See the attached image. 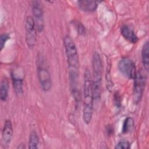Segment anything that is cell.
<instances>
[{
    "label": "cell",
    "instance_id": "1",
    "mask_svg": "<svg viewBox=\"0 0 149 149\" xmlns=\"http://www.w3.org/2000/svg\"><path fill=\"white\" fill-rule=\"evenodd\" d=\"M94 97L93 92V83L91 73L88 69H86L84 74L83 85V120L88 125L92 119L93 113Z\"/></svg>",
    "mask_w": 149,
    "mask_h": 149
},
{
    "label": "cell",
    "instance_id": "2",
    "mask_svg": "<svg viewBox=\"0 0 149 149\" xmlns=\"http://www.w3.org/2000/svg\"><path fill=\"white\" fill-rule=\"evenodd\" d=\"M93 68V92L94 101H99L101 98L102 76L103 72V66L100 55L97 52H94L92 58Z\"/></svg>",
    "mask_w": 149,
    "mask_h": 149
},
{
    "label": "cell",
    "instance_id": "3",
    "mask_svg": "<svg viewBox=\"0 0 149 149\" xmlns=\"http://www.w3.org/2000/svg\"><path fill=\"white\" fill-rule=\"evenodd\" d=\"M65 54L68 65L69 73H78L79 58L76 45L72 38L66 35L63 39Z\"/></svg>",
    "mask_w": 149,
    "mask_h": 149
},
{
    "label": "cell",
    "instance_id": "4",
    "mask_svg": "<svg viewBox=\"0 0 149 149\" xmlns=\"http://www.w3.org/2000/svg\"><path fill=\"white\" fill-rule=\"evenodd\" d=\"M37 76L40 84L44 91H49L52 87V79L50 73L41 57L38 59Z\"/></svg>",
    "mask_w": 149,
    "mask_h": 149
},
{
    "label": "cell",
    "instance_id": "5",
    "mask_svg": "<svg viewBox=\"0 0 149 149\" xmlns=\"http://www.w3.org/2000/svg\"><path fill=\"white\" fill-rule=\"evenodd\" d=\"M134 80L133 90V101L136 104L141 101L146 85L147 76L141 69L136 72Z\"/></svg>",
    "mask_w": 149,
    "mask_h": 149
},
{
    "label": "cell",
    "instance_id": "6",
    "mask_svg": "<svg viewBox=\"0 0 149 149\" xmlns=\"http://www.w3.org/2000/svg\"><path fill=\"white\" fill-rule=\"evenodd\" d=\"M118 69L119 72L129 79H134L136 74V67L134 62L129 58H122L118 62Z\"/></svg>",
    "mask_w": 149,
    "mask_h": 149
},
{
    "label": "cell",
    "instance_id": "7",
    "mask_svg": "<svg viewBox=\"0 0 149 149\" xmlns=\"http://www.w3.org/2000/svg\"><path fill=\"white\" fill-rule=\"evenodd\" d=\"M26 41L30 49H33L36 44L37 29L33 17L31 16H27L25 22Z\"/></svg>",
    "mask_w": 149,
    "mask_h": 149
},
{
    "label": "cell",
    "instance_id": "8",
    "mask_svg": "<svg viewBox=\"0 0 149 149\" xmlns=\"http://www.w3.org/2000/svg\"><path fill=\"white\" fill-rule=\"evenodd\" d=\"M31 11L38 32H41L44 27V12L41 2L38 1L31 2Z\"/></svg>",
    "mask_w": 149,
    "mask_h": 149
},
{
    "label": "cell",
    "instance_id": "9",
    "mask_svg": "<svg viewBox=\"0 0 149 149\" xmlns=\"http://www.w3.org/2000/svg\"><path fill=\"white\" fill-rule=\"evenodd\" d=\"M13 134L12 123L10 120L6 119L5 121L2 131L1 145L3 148H8L12 141Z\"/></svg>",
    "mask_w": 149,
    "mask_h": 149
},
{
    "label": "cell",
    "instance_id": "10",
    "mask_svg": "<svg viewBox=\"0 0 149 149\" xmlns=\"http://www.w3.org/2000/svg\"><path fill=\"white\" fill-rule=\"evenodd\" d=\"M120 31L122 37L128 42L135 44L139 41V38L134 31L129 26L126 24L123 25L120 27Z\"/></svg>",
    "mask_w": 149,
    "mask_h": 149
},
{
    "label": "cell",
    "instance_id": "11",
    "mask_svg": "<svg viewBox=\"0 0 149 149\" xmlns=\"http://www.w3.org/2000/svg\"><path fill=\"white\" fill-rule=\"evenodd\" d=\"M99 2L95 1L81 0L77 1V6L79 8L86 12H93L96 10Z\"/></svg>",
    "mask_w": 149,
    "mask_h": 149
},
{
    "label": "cell",
    "instance_id": "12",
    "mask_svg": "<svg viewBox=\"0 0 149 149\" xmlns=\"http://www.w3.org/2000/svg\"><path fill=\"white\" fill-rule=\"evenodd\" d=\"M11 77L13 90L17 95H21L23 92V79L18 76L14 72L11 73Z\"/></svg>",
    "mask_w": 149,
    "mask_h": 149
},
{
    "label": "cell",
    "instance_id": "13",
    "mask_svg": "<svg viewBox=\"0 0 149 149\" xmlns=\"http://www.w3.org/2000/svg\"><path fill=\"white\" fill-rule=\"evenodd\" d=\"M149 44L147 41L143 44L141 49V60L145 70L148 72L149 70Z\"/></svg>",
    "mask_w": 149,
    "mask_h": 149
},
{
    "label": "cell",
    "instance_id": "14",
    "mask_svg": "<svg viewBox=\"0 0 149 149\" xmlns=\"http://www.w3.org/2000/svg\"><path fill=\"white\" fill-rule=\"evenodd\" d=\"M9 89V81L6 77H3L0 85V98L2 101H6L8 97V92Z\"/></svg>",
    "mask_w": 149,
    "mask_h": 149
},
{
    "label": "cell",
    "instance_id": "15",
    "mask_svg": "<svg viewBox=\"0 0 149 149\" xmlns=\"http://www.w3.org/2000/svg\"><path fill=\"white\" fill-rule=\"evenodd\" d=\"M40 143V139L37 133L35 130H32L29 137L28 148L30 149H34L38 148Z\"/></svg>",
    "mask_w": 149,
    "mask_h": 149
},
{
    "label": "cell",
    "instance_id": "16",
    "mask_svg": "<svg viewBox=\"0 0 149 149\" xmlns=\"http://www.w3.org/2000/svg\"><path fill=\"white\" fill-rule=\"evenodd\" d=\"M134 126V122L132 118L127 117L123 121L122 128L123 134H127L130 133Z\"/></svg>",
    "mask_w": 149,
    "mask_h": 149
},
{
    "label": "cell",
    "instance_id": "17",
    "mask_svg": "<svg viewBox=\"0 0 149 149\" xmlns=\"http://www.w3.org/2000/svg\"><path fill=\"white\" fill-rule=\"evenodd\" d=\"M130 148V143L127 140H120L115 146L116 149H129Z\"/></svg>",
    "mask_w": 149,
    "mask_h": 149
},
{
    "label": "cell",
    "instance_id": "18",
    "mask_svg": "<svg viewBox=\"0 0 149 149\" xmlns=\"http://www.w3.org/2000/svg\"><path fill=\"white\" fill-rule=\"evenodd\" d=\"M10 37L8 33H3L0 37V49L2 51L6 44V42L10 39Z\"/></svg>",
    "mask_w": 149,
    "mask_h": 149
},
{
    "label": "cell",
    "instance_id": "19",
    "mask_svg": "<svg viewBox=\"0 0 149 149\" xmlns=\"http://www.w3.org/2000/svg\"><path fill=\"white\" fill-rule=\"evenodd\" d=\"M114 103L117 108H120L121 106L120 96L118 93H115L114 95Z\"/></svg>",
    "mask_w": 149,
    "mask_h": 149
},
{
    "label": "cell",
    "instance_id": "20",
    "mask_svg": "<svg viewBox=\"0 0 149 149\" xmlns=\"http://www.w3.org/2000/svg\"><path fill=\"white\" fill-rule=\"evenodd\" d=\"M76 27H77L76 29L77 30V31L80 34H84L85 33V32H86L85 28L81 23H77Z\"/></svg>",
    "mask_w": 149,
    "mask_h": 149
},
{
    "label": "cell",
    "instance_id": "21",
    "mask_svg": "<svg viewBox=\"0 0 149 149\" xmlns=\"http://www.w3.org/2000/svg\"><path fill=\"white\" fill-rule=\"evenodd\" d=\"M106 132H107V134L109 136H111L113 134V129L112 127V126L111 125H107L106 127Z\"/></svg>",
    "mask_w": 149,
    "mask_h": 149
},
{
    "label": "cell",
    "instance_id": "22",
    "mask_svg": "<svg viewBox=\"0 0 149 149\" xmlns=\"http://www.w3.org/2000/svg\"><path fill=\"white\" fill-rule=\"evenodd\" d=\"M22 145H23V144H20V145L18 146L17 148H22V149H23V148H25V147H23Z\"/></svg>",
    "mask_w": 149,
    "mask_h": 149
}]
</instances>
